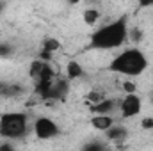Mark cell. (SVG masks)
<instances>
[{"instance_id": "1", "label": "cell", "mask_w": 153, "mask_h": 151, "mask_svg": "<svg viewBox=\"0 0 153 151\" xmlns=\"http://www.w3.org/2000/svg\"><path fill=\"white\" fill-rule=\"evenodd\" d=\"M148 68V59L139 48H128L111 61V70L123 76H139Z\"/></svg>"}, {"instance_id": "2", "label": "cell", "mask_w": 153, "mask_h": 151, "mask_svg": "<svg viewBox=\"0 0 153 151\" xmlns=\"http://www.w3.org/2000/svg\"><path fill=\"white\" fill-rule=\"evenodd\" d=\"M128 38V27L125 20H117L114 23L100 27L91 36V46L96 50H114L121 46Z\"/></svg>"}, {"instance_id": "3", "label": "cell", "mask_w": 153, "mask_h": 151, "mask_svg": "<svg viewBox=\"0 0 153 151\" xmlns=\"http://www.w3.org/2000/svg\"><path fill=\"white\" fill-rule=\"evenodd\" d=\"M29 117L22 112H7L0 117V135L5 139H18L27 133Z\"/></svg>"}, {"instance_id": "4", "label": "cell", "mask_w": 153, "mask_h": 151, "mask_svg": "<svg viewBox=\"0 0 153 151\" xmlns=\"http://www.w3.org/2000/svg\"><path fill=\"white\" fill-rule=\"evenodd\" d=\"M117 110H119L123 119L135 117V115H139L143 112V100L137 96V93L125 94V98L117 103Z\"/></svg>"}, {"instance_id": "5", "label": "cell", "mask_w": 153, "mask_h": 151, "mask_svg": "<svg viewBox=\"0 0 153 151\" xmlns=\"http://www.w3.org/2000/svg\"><path fill=\"white\" fill-rule=\"evenodd\" d=\"M32 132L34 135L41 139V141H48V139H53L59 135V126L53 119L50 117H38L32 124Z\"/></svg>"}, {"instance_id": "6", "label": "cell", "mask_w": 153, "mask_h": 151, "mask_svg": "<svg viewBox=\"0 0 153 151\" xmlns=\"http://www.w3.org/2000/svg\"><path fill=\"white\" fill-rule=\"evenodd\" d=\"M114 124V117L111 114H94L91 117V126L98 132H107Z\"/></svg>"}, {"instance_id": "7", "label": "cell", "mask_w": 153, "mask_h": 151, "mask_svg": "<svg viewBox=\"0 0 153 151\" xmlns=\"http://www.w3.org/2000/svg\"><path fill=\"white\" fill-rule=\"evenodd\" d=\"M117 103H119V101H114V100L105 98V100H102L100 103L91 105V110L96 112V114H112L116 110V107H117Z\"/></svg>"}, {"instance_id": "8", "label": "cell", "mask_w": 153, "mask_h": 151, "mask_svg": "<svg viewBox=\"0 0 153 151\" xmlns=\"http://www.w3.org/2000/svg\"><path fill=\"white\" fill-rule=\"evenodd\" d=\"M82 75H84V68L78 61H70L66 64V76L70 80H78Z\"/></svg>"}, {"instance_id": "9", "label": "cell", "mask_w": 153, "mask_h": 151, "mask_svg": "<svg viewBox=\"0 0 153 151\" xmlns=\"http://www.w3.org/2000/svg\"><path fill=\"white\" fill-rule=\"evenodd\" d=\"M82 20H84L85 25H94V23H98V20H100V11L94 9V7H89V9L84 11Z\"/></svg>"}, {"instance_id": "10", "label": "cell", "mask_w": 153, "mask_h": 151, "mask_svg": "<svg viewBox=\"0 0 153 151\" xmlns=\"http://www.w3.org/2000/svg\"><path fill=\"white\" fill-rule=\"evenodd\" d=\"M61 41L55 38H46L45 39V43H43V50H46V52H52V53H55V52H59L61 50Z\"/></svg>"}, {"instance_id": "11", "label": "cell", "mask_w": 153, "mask_h": 151, "mask_svg": "<svg viewBox=\"0 0 153 151\" xmlns=\"http://www.w3.org/2000/svg\"><path fill=\"white\" fill-rule=\"evenodd\" d=\"M119 87H121V91H123L125 94H132V93H137V84H135L134 80H123Z\"/></svg>"}, {"instance_id": "12", "label": "cell", "mask_w": 153, "mask_h": 151, "mask_svg": "<svg viewBox=\"0 0 153 151\" xmlns=\"http://www.w3.org/2000/svg\"><path fill=\"white\" fill-rule=\"evenodd\" d=\"M85 100H87L91 105H96V103H100L102 100H105V94L100 93V91H91V93H87Z\"/></svg>"}, {"instance_id": "13", "label": "cell", "mask_w": 153, "mask_h": 151, "mask_svg": "<svg viewBox=\"0 0 153 151\" xmlns=\"http://www.w3.org/2000/svg\"><path fill=\"white\" fill-rule=\"evenodd\" d=\"M141 128L143 130H153V117H144L141 121Z\"/></svg>"}, {"instance_id": "14", "label": "cell", "mask_w": 153, "mask_h": 151, "mask_svg": "<svg viewBox=\"0 0 153 151\" xmlns=\"http://www.w3.org/2000/svg\"><path fill=\"white\" fill-rule=\"evenodd\" d=\"M139 2V5H143V7H148V5H153V0H137Z\"/></svg>"}, {"instance_id": "15", "label": "cell", "mask_w": 153, "mask_h": 151, "mask_svg": "<svg viewBox=\"0 0 153 151\" xmlns=\"http://www.w3.org/2000/svg\"><path fill=\"white\" fill-rule=\"evenodd\" d=\"M68 2H70V4H71V5H76V4H80V2H82V0H68Z\"/></svg>"}]
</instances>
